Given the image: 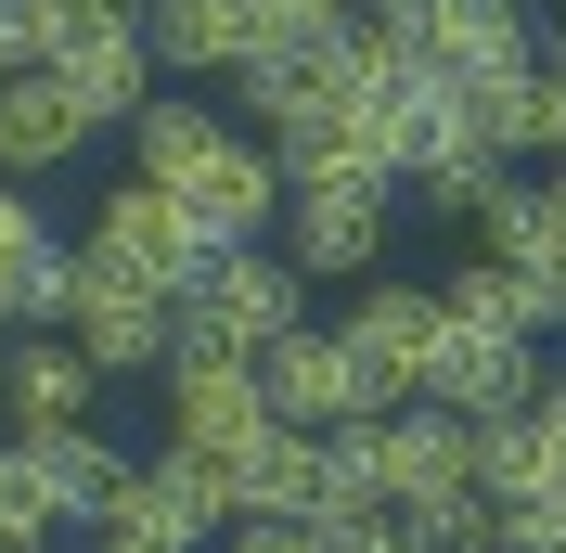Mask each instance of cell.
I'll return each instance as SVG.
<instances>
[{"instance_id": "cell-23", "label": "cell", "mask_w": 566, "mask_h": 553, "mask_svg": "<svg viewBox=\"0 0 566 553\" xmlns=\"http://www.w3.org/2000/svg\"><path fill=\"white\" fill-rule=\"evenodd\" d=\"M52 489H39V450L27 438H0V553H52Z\"/></svg>"}, {"instance_id": "cell-15", "label": "cell", "mask_w": 566, "mask_h": 553, "mask_svg": "<svg viewBox=\"0 0 566 553\" xmlns=\"http://www.w3.org/2000/svg\"><path fill=\"white\" fill-rule=\"evenodd\" d=\"M91 399H104V374L77 335H13V386H0L13 438H65V425H91Z\"/></svg>"}, {"instance_id": "cell-4", "label": "cell", "mask_w": 566, "mask_h": 553, "mask_svg": "<svg viewBox=\"0 0 566 553\" xmlns=\"http://www.w3.org/2000/svg\"><path fill=\"white\" fill-rule=\"evenodd\" d=\"M65 335L91 347V374H168L180 361V296H155L142 271H116V258H91L77 244V296H65Z\"/></svg>"}, {"instance_id": "cell-11", "label": "cell", "mask_w": 566, "mask_h": 553, "mask_svg": "<svg viewBox=\"0 0 566 553\" xmlns=\"http://www.w3.org/2000/svg\"><path fill=\"white\" fill-rule=\"evenodd\" d=\"M77 296V244H52L27 180H0V335H65Z\"/></svg>"}, {"instance_id": "cell-28", "label": "cell", "mask_w": 566, "mask_h": 553, "mask_svg": "<svg viewBox=\"0 0 566 553\" xmlns=\"http://www.w3.org/2000/svg\"><path fill=\"white\" fill-rule=\"evenodd\" d=\"M387 13H399V0H360V27H387Z\"/></svg>"}, {"instance_id": "cell-1", "label": "cell", "mask_w": 566, "mask_h": 553, "mask_svg": "<svg viewBox=\"0 0 566 553\" xmlns=\"http://www.w3.org/2000/svg\"><path fill=\"white\" fill-rule=\"evenodd\" d=\"M129 168L168 180L207 244H271L283 232V155L245 129V116L193 104V91H155V116L129 129Z\"/></svg>"}, {"instance_id": "cell-20", "label": "cell", "mask_w": 566, "mask_h": 553, "mask_svg": "<svg viewBox=\"0 0 566 553\" xmlns=\"http://www.w3.org/2000/svg\"><path fill=\"white\" fill-rule=\"evenodd\" d=\"M515 180H528V168H502L490 142H451V155H424V168L399 180V194H412L424 219H463V232H490V207L515 194Z\"/></svg>"}, {"instance_id": "cell-29", "label": "cell", "mask_w": 566, "mask_h": 553, "mask_svg": "<svg viewBox=\"0 0 566 553\" xmlns=\"http://www.w3.org/2000/svg\"><path fill=\"white\" fill-rule=\"evenodd\" d=\"M0 386H13V335H0Z\"/></svg>"}, {"instance_id": "cell-16", "label": "cell", "mask_w": 566, "mask_h": 553, "mask_svg": "<svg viewBox=\"0 0 566 553\" xmlns=\"http://www.w3.org/2000/svg\"><path fill=\"white\" fill-rule=\"evenodd\" d=\"M142 39L168 77H245L258 65V13L245 0H142Z\"/></svg>"}, {"instance_id": "cell-5", "label": "cell", "mask_w": 566, "mask_h": 553, "mask_svg": "<svg viewBox=\"0 0 566 553\" xmlns=\"http://www.w3.org/2000/svg\"><path fill=\"white\" fill-rule=\"evenodd\" d=\"M387 39L412 52V65H438L451 91L541 65V27H528V0H399V13H387Z\"/></svg>"}, {"instance_id": "cell-30", "label": "cell", "mask_w": 566, "mask_h": 553, "mask_svg": "<svg viewBox=\"0 0 566 553\" xmlns=\"http://www.w3.org/2000/svg\"><path fill=\"white\" fill-rule=\"evenodd\" d=\"M91 553H142V541H91Z\"/></svg>"}, {"instance_id": "cell-21", "label": "cell", "mask_w": 566, "mask_h": 553, "mask_svg": "<svg viewBox=\"0 0 566 553\" xmlns=\"http://www.w3.org/2000/svg\"><path fill=\"white\" fill-rule=\"evenodd\" d=\"M387 553H502V502H490V489L412 502V515H387Z\"/></svg>"}, {"instance_id": "cell-7", "label": "cell", "mask_w": 566, "mask_h": 553, "mask_svg": "<svg viewBox=\"0 0 566 553\" xmlns=\"http://www.w3.org/2000/svg\"><path fill=\"white\" fill-rule=\"evenodd\" d=\"M91 258H116V271H142L155 296H193V271H207L219 244L193 232V207H180L168 180H104V207H91Z\"/></svg>"}, {"instance_id": "cell-17", "label": "cell", "mask_w": 566, "mask_h": 553, "mask_svg": "<svg viewBox=\"0 0 566 553\" xmlns=\"http://www.w3.org/2000/svg\"><path fill=\"white\" fill-rule=\"evenodd\" d=\"M52 77L91 104V129H142V116H155V77H168V65H155V39H142V27H116V39H91V52H65Z\"/></svg>"}, {"instance_id": "cell-27", "label": "cell", "mask_w": 566, "mask_h": 553, "mask_svg": "<svg viewBox=\"0 0 566 553\" xmlns=\"http://www.w3.org/2000/svg\"><path fill=\"white\" fill-rule=\"evenodd\" d=\"M541 425H554V438H566V374H541Z\"/></svg>"}, {"instance_id": "cell-22", "label": "cell", "mask_w": 566, "mask_h": 553, "mask_svg": "<svg viewBox=\"0 0 566 553\" xmlns=\"http://www.w3.org/2000/svg\"><path fill=\"white\" fill-rule=\"evenodd\" d=\"M258 13V52H283V65H310V52H348L360 39V0H245Z\"/></svg>"}, {"instance_id": "cell-18", "label": "cell", "mask_w": 566, "mask_h": 553, "mask_svg": "<svg viewBox=\"0 0 566 553\" xmlns=\"http://www.w3.org/2000/svg\"><path fill=\"white\" fill-rule=\"evenodd\" d=\"M476 489H490L502 515H528V502H566V438H554L541 413L476 425Z\"/></svg>"}, {"instance_id": "cell-24", "label": "cell", "mask_w": 566, "mask_h": 553, "mask_svg": "<svg viewBox=\"0 0 566 553\" xmlns=\"http://www.w3.org/2000/svg\"><path fill=\"white\" fill-rule=\"evenodd\" d=\"M142 27V0H27V39H39V65H65V52H91V39Z\"/></svg>"}, {"instance_id": "cell-3", "label": "cell", "mask_w": 566, "mask_h": 553, "mask_svg": "<svg viewBox=\"0 0 566 553\" xmlns=\"http://www.w3.org/2000/svg\"><path fill=\"white\" fill-rule=\"evenodd\" d=\"M296 322H310V271L283 244H219L193 271V296H180V347L193 361H271Z\"/></svg>"}, {"instance_id": "cell-26", "label": "cell", "mask_w": 566, "mask_h": 553, "mask_svg": "<svg viewBox=\"0 0 566 553\" xmlns=\"http://www.w3.org/2000/svg\"><path fill=\"white\" fill-rule=\"evenodd\" d=\"M541 65H554V77H566V0H554V27H541Z\"/></svg>"}, {"instance_id": "cell-25", "label": "cell", "mask_w": 566, "mask_h": 553, "mask_svg": "<svg viewBox=\"0 0 566 553\" xmlns=\"http://www.w3.org/2000/svg\"><path fill=\"white\" fill-rule=\"evenodd\" d=\"M27 65H39V39H27V0H0V91H13Z\"/></svg>"}, {"instance_id": "cell-2", "label": "cell", "mask_w": 566, "mask_h": 553, "mask_svg": "<svg viewBox=\"0 0 566 553\" xmlns=\"http://www.w3.org/2000/svg\"><path fill=\"white\" fill-rule=\"evenodd\" d=\"M387 232H399V180L387 168H283V258L310 283H374L387 271Z\"/></svg>"}, {"instance_id": "cell-19", "label": "cell", "mask_w": 566, "mask_h": 553, "mask_svg": "<svg viewBox=\"0 0 566 553\" xmlns=\"http://www.w3.org/2000/svg\"><path fill=\"white\" fill-rule=\"evenodd\" d=\"M39 450V489H52V515L65 528H104L116 515V489H129V450L91 438V425H65V438H27Z\"/></svg>"}, {"instance_id": "cell-6", "label": "cell", "mask_w": 566, "mask_h": 553, "mask_svg": "<svg viewBox=\"0 0 566 553\" xmlns=\"http://www.w3.org/2000/svg\"><path fill=\"white\" fill-rule=\"evenodd\" d=\"M258 386H271V413L296 425V438H335V425H387V386L360 374V347L335 335V322H296V335L258 361Z\"/></svg>"}, {"instance_id": "cell-13", "label": "cell", "mask_w": 566, "mask_h": 553, "mask_svg": "<svg viewBox=\"0 0 566 553\" xmlns=\"http://www.w3.org/2000/svg\"><path fill=\"white\" fill-rule=\"evenodd\" d=\"M424 399L463 425H502V413H541V347L528 335H438V374H424Z\"/></svg>"}, {"instance_id": "cell-12", "label": "cell", "mask_w": 566, "mask_h": 553, "mask_svg": "<svg viewBox=\"0 0 566 553\" xmlns=\"http://www.w3.org/2000/svg\"><path fill=\"white\" fill-rule=\"evenodd\" d=\"M374 489H387V515H412V502H451V489H476V425L438 413V399H412V413L374 425Z\"/></svg>"}, {"instance_id": "cell-10", "label": "cell", "mask_w": 566, "mask_h": 553, "mask_svg": "<svg viewBox=\"0 0 566 553\" xmlns=\"http://www.w3.org/2000/svg\"><path fill=\"white\" fill-rule=\"evenodd\" d=\"M104 541H142V553H219V541H232V502H219V477L193 463V450H155V463H129Z\"/></svg>"}, {"instance_id": "cell-9", "label": "cell", "mask_w": 566, "mask_h": 553, "mask_svg": "<svg viewBox=\"0 0 566 553\" xmlns=\"http://www.w3.org/2000/svg\"><path fill=\"white\" fill-rule=\"evenodd\" d=\"M155 386H168V450H193V463H245L283 425L271 386H258V361H193V347H180Z\"/></svg>"}, {"instance_id": "cell-8", "label": "cell", "mask_w": 566, "mask_h": 553, "mask_svg": "<svg viewBox=\"0 0 566 553\" xmlns=\"http://www.w3.org/2000/svg\"><path fill=\"white\" fill-rule=\"evenodd\" d=\"M335 335L360 347V374L387 386V413H412L424 374H438V335H451V310H438V283L374 271V283H348V322H335Z\"/></svg>"}, {"instance_id": "cell-14", "label": "cell", "mask_w": 566, "mask_h": 553, "mask_svg": "<svg viewBox=\"0 0 566 553\" xmlns=\"http://www.w3.org/2000/svg\"><path fill=\"white\" fill-rule=\"evenodd\" d=\"M91 142L104 129H91V104H77L52 65H27L13 91H0V180H52V168H77Z\"/></svg>"}]
</instances>
